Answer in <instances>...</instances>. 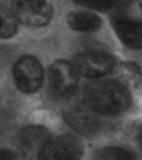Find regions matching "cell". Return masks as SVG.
<instances>
[{"mask_svg":"<svg viewBox=\"0 0 142 160\" xmlns=\"http://www.w3.org/2000/svg\"><path fill=\"white\" fill-rule=\"evenodd\" d=\"M84 104L96 114L116 115L126 110L130 102L129 92L112 81H98L84 90Z\"/></svg>","mask_w":142,"mask_h":160,"instance_id":"1","label":"cell"},{"mask_svg":"<svg viewBox=\"0 0 142 160\" xmlns=\"http://www.w3.org/2000/svg\"><path fill=\"white\" fill-rule=\"evenodd\" d=\"M11 11L19 23L30 27L47 25L54 13L48 0H13Z\"/></svg>","mask_w":142,"mask_h":160,"instance_id":"2","label":"cell"},{"mask_svg":"<svg viewBox=\"0 0 142 160\" xmlns=\"http://www.w3.org/2000/svg\"><path fill=\"white\" fill-rule=\"evenodd\" d=\"M84 147L79 139L63 135L50 141L40 150L38 160H80Z\"/></svg>","mask_w":142,"mask_h":160,"instance_id":"3","label":"cell"},{"mask_svg":"<svg viewBox=\"0 0 142 160\" xmlns=\"http://www.w3.org/2000/svg\"><path fill=\"white\" fill-rule=\"evenodd\" d=\"M13 75L16 86L22 92L33 93L42 86V66L34 56L25 55L20 58L13 66Z\"/></svg>","mask_w":142,"mask_h":160,"instance_id":"4","label":"cell"},{"mask_svg":"<svg viewBox=\"0 0 142 160\" xmlns=\"http://www.w3.org/2000/svg\"><path fill=\"white\" fill-rule=\"evenodd\" d=\"M72 64L78 75L89 79L103 77L114 68L113 58L100 51L80 54L74 58Z\"/></svg>","mask_w":142,"mask_h":160,"instance_id":"5","label":"cell"},{"mask_svg":"<svg viewBox=\"0 0 142 160\" xmlns=\"http://www.w3.org/2000/svg\"><path fill=\"white\" fill-rule=\"evenodd\" d=\"M78 76L73 64L65 61H57L50 66L49 82L52 91L60 97H69L78 86Z\"/></svg>","mask_w":142,"mask_h":160,"instance_id":"6","label":"cell"},{"mask_svg":"<svg viewBox=\"0 0 142 160\" xmlns=\"http://www.w3.org/2000/svg\"><path fill=\"white\" fill-rule=\"evenodd\" d=\"M64 118L69 126L84 136L94 135L100 128V120L96 113L85 104H77L67 108L64 112Z\"/></svg>","mask_w":142,"mask_h":160,"instance_id":"7","label":"cell"},{"mask_svg":"<svg viewBox=\"0 0 142 160\" xmlns=\"http://www.w3.org/2000/svg\"><path fill=\"white\" fill-rule=\"evenodd\" d=\"M114 29L124 45L130 48H142V21L119 19L114 24Z\"/></svg>","mask_w":142,"mask_h":160,"instance_id":"8","label":"cell"},{"mask_svg":"<svg viewBox=\"0 0 142 160\" xmlns=\"http://www.w3.org/2000/svg\"><path fill=\"white\" fill-rule=\"evenodd\" d=\"M51 139L50 131L42 126H29L22 129L19 134V142L28 151L40 150Z\"/></svg>","mask_w":142,"mask_h":160,"instance_id":"9","label":"cell"},{"mask_svg":"<svg viewBox=\"0 0 142 160\" xmlns=\"http://www.w3.org/2000/svg\"><path fill=\"white\" fill-rule=\"evenodd\" d=\"M67 22L74 31L89 33L96 31L101 26V19L95 13L86 11H73L68 14Z\"/></svg>","mask_w":142,"mask_h":160,"instance_id":"10","label":"cell"},{"mask_svg":"<svg viewBox=\"0 0 142 160\" xmlns=\"http://www.w3.org/2000/svg\"><path fill=\"white\" fill-rule=\"evenodd\" d=\"M17 19L11 10L0 6V39H9L18 29Z\"/></svg>","mask_w":142,"mask_h":160,"instance_id":"11","label":"cell"},{"mask_svg":"<svg viewBox=\"0 0 142 160\" xmlns=\"http://www.w3.org/2000/svg\"><path fill=\"white\" fill-rule=\"evenodd\" d=\"M95 160H137L134 152L121 147H107L100 149Z\"/></svg>","mask_w":142,"mask_h":160,"instance_id":"12","label":"cell"},{"mask_svg":"<svg viewBox=\"0 0 142 160\" xmlns=\"http://www.w3.org/2000/svg\"><path fill=\"white\" fill-rule=\"evenodd\" d=\"M79 5L97 11H107L114 6L116 0H73Z\"/></svg>","mask_w":142,"mask_h":160,"instance_id":"13","label":"cell"},{"mask_svg":"<svg viewBox=\"0 0 142 160\" xmlns=\"http://www.w3.org/2000/svg\"><path fill=\"white\" fill-rule=\"evenodd\" d=\"M15 153L7 148H0V160H15Z\"/></svg>","mask_w":142,"mask_h":160,"instance_id":"14","label":"cell"},{"mask_svg":"<svg viewBox=\"0 0 142 160\" xmlns=\"http://www.w3.org/2000/svg\"><path fill=\"white\" fill-rule=\"evenodd\" d=\"M138 142H139L140 147L142 148V126L140 128L139 132H138Z\"/></svg>","mask_w":142,"mask_h":160,"instance_id":"15","label":"cell"},{"mask_svg":"<svg viewBox=\"0 0 142 160\" xmlns=\"http://www.w3.org/2000/svg\"><path fill=\"white\" fill-rule=\"evenodd\" d=\"M140 8H142V0H141V2H140Z\"/></svg>","mask_w":142,"mask_h":160,"instance_id":"16","label":"cell"}]
</instances>
